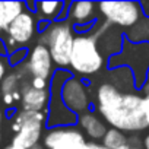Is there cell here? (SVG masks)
Segmentation results:
<instances>
[{
    "mask_svg": "<svg viewBox=\"0 0 149 149\" xmlns=\"http://www.w3.org/2000/svg\"><path fill=\"white\" fill-rule=\"evenodd\" d=\"M97 110L113 129L129 133L148 129L143 98L134 92H123L113 84L98 86Z\"/></svg>",
    "mask_w": 149,
    "mask_h": 149,
    "instance_id": "1",
    "label": "cell"
},
{
    "mask_svg": "<svg viewBox=\"0 0 149 149\" xmlns=\"http://www.w3.org/2000/svg\"><path fill=\"white\" fill-rule=\"evenodd\" d=\"M101 32L102 24H98L91 32L76 35L70 57L72 72L81 74V76H91L104 67L105 57L98 45V38Z\"/></svg>",
    "mask_w": 149,
    "mask_h": 149,
    "instance_id": "2",
    "label": "cell"
},
{
    "mask_svg": "<svg viewBox=\"0 0 149 149\" xmlns=\"http://www.w3.org/2000/svg\"><path fill=\"white\" fill-rule=\"evenodd\" d=\"M107 67L110 70L116 67L129 69L133 74L134 89H142L149 73V42H133L124 38L121 51L108 58Z\"/></svg>",
    "mask_w": 149,
    "mask_h": 149,
    "instance_id": "3",
    "label": "cell"
},
{
    "mask_svg": "<svg viewBox=\"0 0 149 149\" xmlns=\"http://www.w3.org/2000/svg\"><path fill=\"white\" fill-rule=\"evenodd\" d=\"M76 38L74 25L67 21H56L40 34L38 44L45 45L53 57V61L58 69H66L70 66V57L73 50V42Z\"/></svg>",
    "mask_w": 149,
    "mask_h": 149,
    "instance_id": "4",
    "label": "cell"
},
{
    "mask_svg": "<svg viewBox=\"0 0 149 149\" xmlns=\"http://www.w3.org/2000/svg\"><path fill=\"white\" fill-rule=\"evenodd\" d=\"M73 78V73L66 69H57L50 79V102L47 108V129L54 127H72L78 126L79 116L70 111L61 100L63 85Z\"/></svg>",
    "mask_w": 149,
    "mask_h": 149,
    "instance_id": "5",
    "label": "cell"
},
{
    "mask_svg": "<svg viewBox=\"0 0 149 149\" xmlns=\"http://www.w3.org/2000/svg\"><path fill=\"white\" fill-rule=\"evenodd\" d=\"M45 123L47 113L44 111H18L10 124V130L15 133L12 145L24 149H31L32 146L38 145Z\"/></svg>",
    "mask_w": 149,
    "mask_h": 149,
    "instance_id": "6",
    "label": "cell"
},
{
    "mask_svg": "<svg viewBox=\"0 0 149 149\" xmlns=\"http://www.w3.org/2000/svg\"><path fill=\"white\" fill-rule=\"evenodd\" d=\"M98 12L111 25L133 28L142 21L143 13L139 2H101L98 3Z\"/></svg>",
    "mask_w": 149,
    "mask_h": 149,
    "instance_id": "7",
    "label": "cell"
},
{
    "mask_svg": "<svg viewBox=\"0 0 149 149\" xmlns=\"http://www.w3.org/2000/svg\"><path fill=\"white\" fill-rule=\"evenodd\" d=\"M42 146L47 149H91L78 126L48 129L42 137Z\"/></svg>",
    "mask_w": 149,
    "mask_h": 149,
    "instance_id": "8",
    "label": "cell"
},
{
    "mask_svg": "<svg viewBox=\"0 0 149 149\" xmlns=\"http://www.w3.org/2000/svg\"><path fill=\"white\" fill-rule=\"evenodd\" d=\"M61 100L64 102V105L73 111L74 114H84L88 111L89 105H91V100H89V91L88 86L78 78H72L69 79L63 88H61Z\"/></svg>",
    "mask_w": 149,
    "mask_h": 149,
    "instance_id": "9",
    "label": "cell"
},
{
    "mask_svg": "<svg viewBox=\"0 0 149 149\" xmlns=\"http://www.w3.org/2000/svg\"><path fill=\"white\" fill-rule=\"evenodd\" d=\"M53 57L50 50L45 45L37 44L28 54L26 58V66L29 70L31 78H41L45 81H50L54 74V69H53Z\"/></svg>",
    "mask_w": 149,
    "mask_h": 149,
    "instance_id": "10",
    "label": "cell"
},
{
    "mask_svg": "<svg viewBox=\"0 0 149 149\" xmlns=\"http://www.w3.org/2000/svg\"><path fill=\"white\" fill-rule=\"evenodd\" d=\"M37 32H38V21L35 19L34 13L25 10L10 24V26L6 31V35L13 38L18 45H25L32 40V37Z\"/></svg>",
    "mask_w": 149,
    "mask_h": 149,
    "instance_id": "11",
    "label": "cell"
},
{
    "mask_svg": "<svg viewBox=\"0 0 149 149\" xmlns=\"http://www.w3.org/2000/svg\"><path fill=\"white\" fill-rule=\"evenodd\" d=\"M21 94H22V110L25 111H44L47 113L48 102H50V89H35L31 86L29 81H24L21 84Z\"/></svg>",
    "mask_w": 149,
    "mask_h": 149,
    "instance_id": "12",
    "label": "cell"
},
{
    "mask_svg": "<svg viewBox=\"0 0 149 149\" xmlns=\"http://www.w3.org/2000/svg\"><path fill=\"white\" fill-rule=\"evenodd\" d=\"M97 8L98 5L94 2H72L67 19H70L74 26L92 24L97 19Z\"/></svg>",
    "mask_w": 149,
    "mask_h": 149,
    "instance_id": "13",
    "label": "cell"
},
{
    "mask_svg": "<svg viewBox=\"0 0 149 149\" xmlns=\"http://www.w3.org/2000/svg\"><path fill=\"white\" fill-rule=\"evenodd\" d=\"M78 126L85 130V133L92 139V140H102L105 133H107V126L100 120V117L91 111H86L79 116L78 118Z\"/></svg>",
    "mask_w": 149,
    "mask_h": 149,
    "instance_id": "14",
    "label": "cell"
},
{
    "mask_svg": "<svg viewBox=\"0 0 149 149\" xmlns=\"http://www.w3.org/2000/svg\"><path fill=\"white\" fill-rule=\"evenodd\" d=\"M25 2H0V26L8 31L10 24L25 12Z\"/></svg>",
    "mask_w": 149,
    "mask_h": 149,
    "instance_id": "15",
    "label": "cell"
},
{
    "mask_svg": "<svg viewBox=\"0 0 149 149\" xmlns=\"http://www.w3.org/2000/svg\"><path fill=\"white\" fill-rule=\"evenodd\" d=\"M66 2H37V15L40 19L56 22L60 19Z\"/></svg>",
    "mask_w": 149,
    "mask_h": 149,
    "instance_id": "16",
    "label": "cell"
},
{
    "mask_svg": "<svg viewBox=\"0 0 149 149\" xmlns=\"http://www.w3.org/2000/svg\"><path fill=\"white\" fill-rule=\"evenodd\" d=\"M102 142V146L104 148H108V149H117V148H121V146H126L127 145V137L124 134V132L118 130V129H108L104 139L101 140Z\"/></svg>",
    "mask_w": 149,
    "mask_h": 149,
    "instance_id": "17",
    "label": "cell"
},
{
    "mask_svg": "<svg viewBox=\"0 0 149 149\" xmlns=\"http://www.w3.org/2000/svg\"><path fill=\"white\" fill-rule=\"evenodd\" d=\"M21 84H22V79H21L19 74L16 72H10V73L6 74L3 82L0 84V94L2 95L13 94V92L21 89Z\"/></svg>",
    "mask_w": 149,
    "mask_h": 149,
    "instance_id": "18",
    "label": "cell"
},
{
    "mask_svg": "<svg viewBox=\"0 0 149 149\" xmlns=\"http://www.w3.org/2000/svg\"><path fill=\"white\" fill-rule=\"evenodd\" d=\"M28 54H29V51H28L25 47H21L19 50L13 51V53L9 54V57H8L9 66H10V67H18V66L24 64V63L26 61V58H28Z\"/></svg>",
    "mask_w": 149,
    "mask_h": 149,
    "instance_id": "19",
    "label": "cell"
},
{
    "mask_svg": "<svg viewBox=\"0 0 149 149\" xmlns=\"http://www.w3.org/2000/svg\"><path fill=\"white\" fill-rule=\"evenodd\" d=\"M29 84H31L32 88L40 89V91L50 89V81H45V79H41V78H31L29 79Z\"/></svg>",
    "mask_w": 149,
    "mask_h": 149,
    "instance_id": "20",
    "label": "cell"
},
{
    "mask_svg": "<svg viewBox=\"0 0 149 149\" xmlns=\"http://www.w3.org/2000/svg\"><path fill=\"white\" fill-rule=\"evenodd\" d=\"M8 67H9L8 58L0 57V84H2L3 79L6 78V74H8Z\"/></svg>",
    "mask_w": 149,
    "mask_h": 149,
    "instance_id": "21",
    "label": "cell"
},
{
    "mask_svg": "<svg viewBox=\"0 0 149 149\" xmlns=\"http://www.w3.org/2000/svg\"><path fill=\"white\" fill-rule=\"evenodd\" d=\"M143 113H145V120L149 127V97H143Z\"/></svg>",
    "mask_w": 149,
    "mask_h": 149,
    "instance_id": "22",
    "label": "cell"
},
{
    "mask_svg": "<svg viewBox=\"0 0 149 149\" xmlns=\"http://www.w3.org/2000/svg\"><path fill=\"white\" fill-rule=\"evenodd\" d=\"M13 102H15V100H13V95H12V94L2 95V104H3L5 107H12Z\"/></svg>",
    "mask_w": 149,
    "mask_h": 149,
    "instance_id": "23",
    "label": "cell"
},
{
    "mask_svg": "<svg viewBox=\"0 0 149 149\" xmlns=\"http://www.w3.org/2000/svg\"><path fill=\"white\" fill-rule=\"evenodd\" d=\"M0 57H3V58H8L9 57L8 47L5 44V40H2V38H0Z\"/></svg>",
    "mask_w": 149,
    "mask_h": 149,
    "instance_id": "24",
    "label": "cell"
},
{
    "mask_svg": "<svg viewBox=\"0 0 149 149\" xmlns=\"http://www.w3.org/2000/svg\"><path fill=\"white\" fill-rule=\"evenodd\" d=\"M139 5H140V9H142L143 16L149 19V0H146V2H139Z\"/></svg>",
    "mask_w": 149,
    "mask_h": 149,
    "instance_id": "25",
    "label": "cell"
},
{
    "mask_svg": "<svg viewBox=\"0 0 149 149\" xmlns=\"http://www.w3.org/2000/svg\"><path fill=\"white\" fill-rule=\"evenodd\" d=\"M89 146H91V149H108V148H104L102 145H98L97 142H89ZM117 149H130V146L126 145V146H121V148H117Z\"/></svg>",
    "mask_w": 149,
    "mask_h": 149,
    "instance_id": "26",
    "label": "cell"
},
{
    "mask_svg": "<svg viewBox=\"0 0 149 149\" xmlns=\"http://www.w3.org/2000/svg\"><path fill=\"white\" fill-rule=\"evenodd\" d=\"M25 9L31 13H37V2H25Z\"/></svg>",
    "mask_w": 149,
    "mask_h": 149,
    "instance_id": "27",
    "label": "cell"
},
{
    "mask_svg": "<svg viewBox=\"0 0 149 149\" xmlns=\"http://www.w3.org/2000/svg\"><path fill=\"white\" fill-rule=\"evenodd\" d=\"M143 94H145V97H149V81H146L145 82V85L142 86V89H140Z\"/></svg>",
    "mask_w": 149,
    "mask_h": 149,
    "instance_id": "28",
    "label": "cell"
},
{
    "mask_svg": "<svg viewBox=\"0 0 149 149\" xmlns=\"http://www.w3.org/2000/svg\"><path fill=\"white\" fill-rule=\"evenodd\" d=\"M2 126H3V111L0 108V143H2Z\"/></svg>",
    "mask_w": 149,
    "mask_h": 149,
    "instance_id": "29",
    "label": "cell"
},
{
    "mask_svg": "<svg viewBox=\"0 0 149 149\" xmlns=\"http://www.w3.org/2000/svg\"><path fill=\"white\" fill-rule=\"evenodd\" d=\"M143 146L145 149H149V134H146V137L143 139Z\"/></svg>",
    "mask_w": 149,
    "mask_h": 149,
    "instance_id": "30",
    "label": "cell"
},
{
    "mask_svg": "<svg viewBox=\"0 0 149 149\" xmlns=\"http://www.w3.org/2000/svg\"><path fill=\"white\" fill-rule=\"evenodd\" d=\"M5 149H24V148H19V146H16V145H12V143H10V145H9V146H6Z\"/></svg>",
    "mask_w": 149,
    "mask_h": 149,
    "instance_id": "31",
    "label": "cell"
},
{
    "mask_svg": "<svg viewBox=\"0 0 149 149\" xmlns=\"http://www.w3.org/2000/svg\"><path fill=\"white\" fill-rule=\"evenodd\" d=\"M31 149H44V146H42V145H40V143H38V145H35V146H32V148H31Z\"/></svg>",
    "mask_w": 149,
    "mask_h": 149,
    "instance_id": "32",
    "label": "cell"
},
{
    "mask_svg": "<svg viewBox=\"0 0 149 149\" xmlns=\"http://www.w3.org/2000/svg\"><path fill=\"white\" fill-rule=\"evenodd\" d=\"M130 149H142L140 146H136V148H130Z\"/></svg>",
    "mask_w": 149,
    "mask_h": 149,
    "instance_id": "33",
    "label": "cell"
},
{
    "mask_svg": "<svg viewBox=\"0 0 149 149\" xmlns=\"http://www.w3.org/2000/svg\"><path fill=\"white\" fill-rule=\"evenodd\" d=\"M2 31H3V29H2V26H0V34H2Z\"/></svg>",
    "mask_w": 149,
    "mask_h": 149,
    "instance_id": "34",
    "label": "cell"
},
{
    "mask_svg": "<svg viewBox=\"0 0 149 149\" xmlns=\"http://www.w3.org/2000/svg\"><path fill=\"white\" fill-rule=\"evenodd\" d=\"M148 81H149V73H148Z\"/></svg>",
    "mask_w": 149,
    "mask_h": 149,
    "instance_id": "35",
    "label": "cell"
}]
</instances>
